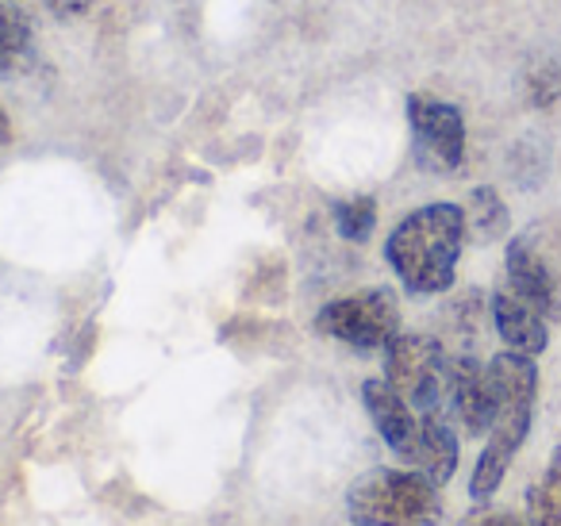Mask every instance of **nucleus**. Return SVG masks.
Instances as JSON below:
<instances>
[{"label": "nucleus", "instance_id": "obj_1", "mask_svg": "<svg viewBox=\"0 0 561 526\" xmlns=\"http://www.w3.org/2000/svg\"><path fill=\"white\" fill-rule=\"evenodd\" d=\"M466 242V208L438 201L400 219L397 231L385 242V258L412 296H438L458 277Z\"/></svg>", "mask_w": 561, "mask_h": 526}, {"label": "nucleus", "instance_id": "obj_2", "mask_svg": "<svg viewBox=\"0 0 561 526\" xmlns=\"http://www.w3.org/2000/svg\"><path fill=\"white\" fill-rule=\"evenodd\" d=\"M492 388H496V411H492V426L484 434V449L473 465L469 477V500L489 503L496 488L504 484L507 469H512L515 454L523 449L535 423V400H538V362L515 350H500L489 362Z\"/></svg>", "mask_w": 561, "mask_h": 526}, {"label": "nucleus", "instance_id": "obj_3", "mask_svg": "<svg viewBox=\"0 0 561 526\" xmlns=\"http://www.w3.org/2000/svg\"><path fill=\"white\" fill-rule=\"evenodd\" d=\"M354 526H438L443 492L415 469H369L346 492Z\"/></svg>", "mask_w": 561, "mask_h": 526}, {"label": "nucleus", "instance_id": "obj_4", "mask_svg": "<svg viewBox=\"0 0 561 526\" xmlns=\"http://www.w3.org/2000/svg\"><path fill=\"white\" fill-rule=\"evenodd\" d=\"M446 377H450V350L431 334H404L385 346V380L423 415H446Z\"/></svg>", "mask_w": 561, "mask_h": 526}, {"label": "nucleus", "instance_id": "obj_5", "mask_svg": "<svg viewBox=\"0 0 561 526\" xmlns=\"http://www.w3.org/2000/svg\"><path fill=\"white\" fill-rule=\"evenodd\" d=\"M316 331L351 350H385L400 334V300L392 288H362L323 304Z\"/></svg>", "mask_w": 561, "mask_h": 526}, {"label": "nucleus", "instance_id": "obj_6", "mask_svg": "<svg viewBox=\"0 0 561 526\" xmlns=\"http://www.w3.org/2000/svg\"><path fill=\"white\" fill-rule=\"evenodd\" d=\"M408 127H412V147L423 170L454 173L466 162V116L458 104L412 93L408 96Z\"/></svg>", "mask_w": 561, "mask_h": 526}, {"label": "nucleus", "instance_id": "obj_7", "mask_svg": "<svg viewBox=\"0 0 561 526\" xmlns=\"http://www.w3.org/2000/svg\"><path fill=\"white\" fill-rule=\"evenodd\" d=\"M443 411L458 426V434H469V438L489 434L492 411H496V388H492L489 362H481L473 354H450Z\"/></svg>", "mask_w": 561, "mask_h": 526}, {"label": "nucleus", "instance_id": "obj_8", "mask_svg": "<svg viewBox=\"0 0 561 526\" xmlns=\"http://www.w3.org/2000/svg\"><path fill=\"white\" fill-rule=\"evenodd\" d=\"M504 285L519 293L527 304H535L550 323L561 319V281L546 254L538 250L535 235H515L504 250Z\"/></svg>", "mask_w": 561, "mask_h": 526}, {"label": "nucleus", "instance_id": "obj_9", "mask_svg": "<svg viewBox=\"0 0 561 526\" xmlns=\"http://www.w3.org/2000/svg\"><path fill=\"white\" fill-rule=\"evenodd\" d=\"M362 403H366L369 419H374L385 446L404 465L412 461L415 446H420V434H423V411H415L385 377H374L362 385Z\"/></svg>", "mask_w": 561, "mask_h": 526}, {"label": "nucleus", "instance_id": "obj_10", "mask_svg": "<svg viewBox=\"0 0 561 526\" xmlns=\"http://www.w3.org/2000/svg\"><path fill=\"white\" fill-rule=\"evenodd\" d=\"M489 316H492V327H496L500 342H504V350L538 357L550 346V319H546L535 304L523 300L519 293H512L504 281H500V288L492 293Z\"/></svg>", "mask_w": 561, "mask_h": 526}, {"label": "nucleus", "instance_id": "obj_11", "mask_svg": "<svg viewBox=\"0 0 561 526\" xmlns=\"http://www.w3.org/2000/svg\"><path fill=\"white\" fill-rule=\"evenodd\" d=\"M39 62L24 0H0V78H27Z\"/></svg>", "mask_w": 561, "mask_h": 526}, {"label": "nucleus", "instance_id": "obj_12", "mask_svg": "<svg viewBox=\"0 0 561 526\" xmlns=\"http://www.w3.org/2000/svg\"><path fill=\"white\" fill-rule=\"evenodd\" d=\"M512 227V216H507V204L500 201V193L492 185H481L469 193L466 201V235L473 242H500Z\"/></svg>", "mask_w": 561, "mask_h": 526}, {"label": "nucleus", "instance_id": "obj_13", "mask_svg": "<svg viewBox=\"0 0 561 526\" xmlns=\"http://www.w3.org/2000/svg\"><path fill=\"white\" fill-rule=\"evenodd\" d=\"M527 526H561V446L550 454L542 480L527 488Z\"/></svg>", "mask_w": 561, "mask_h": 526}, {"label": "nucleus", "instance_id": "obj_14", "mask_svg": "<svg viewBox=\"0 0 561 526\" xmlns=\"http://www.w3.org/2000/svg\"><path fill=\"white\" fill-rule=\"evenodd\" d=\"M335 227L346 242H366L377 227V201L374 196H354L335 204Z\"/></svg>", "mask_w": 561, "mask_h": 526}, {"label": "nucleus", "instance_id": "obj_15", "mask_svg": "<svg viewBox=\"0 0 561 526\" xmlns=\"http://www.w3.org/2000/svg\"><path fill=\"white\" fill-rule=\"evenodd\" d=\"M523 96L530 108H553L561 101V62L558 58H542L530 66V73L523 78Z\"/></svg>", "mask_w": 561, "mask_h": 526}, {"label": "nucleus", "instance_id": "obj_16", "mask_svg": "<svg viewBox=\"0 0 561 526\" xmlns=\"http://www.w3.org/2000/svg\"><path fill=\"white\" fill-rule=\"evenodd\" d=\"M461 526H527V518L515 515V511L489 507V503H481V507L469 511V515L461 518Z\"/></svg>", "mask_w": 561, "mask_h": 526}, {"label": "nucleus", "instance_id": "obj_17", "mask_svg": "<svg viewBox=\"0 0 561 526\" xmlns=\"http://www.w3.org/2000/svg\"><path fill=\"white\" fill-rule=\"evenodd\" d=\"M39 4L47 12H55L58 20H73V16H81V12H89L93 0H39Z\"/></svg>", "mask_w": 561, "mask_h": 526}, {"label": "nucleus", "instance_id": "obj_18", "mask_svg": "<svg viewBox=\"0 0 561 526\" xmlns=\"http://www.w3.org/2000/svg\"><path fill=\"white\" fill-rule=\"evenodd\" d=\"M12 139V127H9V116H4V104H0V147Z\"/></svg>", "mask_w": 561, "mask_h": 526}]
</instances>
